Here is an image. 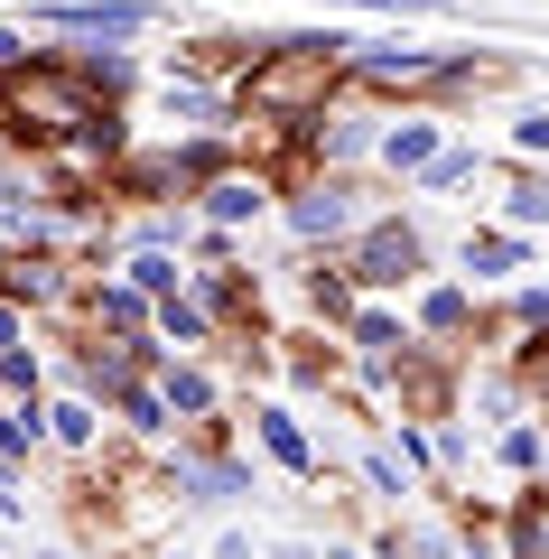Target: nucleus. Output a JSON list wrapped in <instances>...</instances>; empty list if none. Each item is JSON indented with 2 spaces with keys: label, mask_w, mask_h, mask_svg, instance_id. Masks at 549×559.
<instances>
[{
  "label": "nucleus",
  "mask_w": 549,
  "mask_h": 559,
  "mask_svg": "<svg viewBox=\"0 0 549 559\" xmlns=\"http://www.w3.org/2000/svg\"><path fill=\"white\" fill-rule=\"evenodd\" d=\"M94 112H112V103L84 94V84L57 66V47H38L28 66H10V75H0V140H28V150H65V140H75Z\"/></svg>",
  "instance_id": "1"
},
{
  "label": "nucleus",
  "mask_w": 549,
  "mask_h": 559,
  "mask_svg": "<svg viewBox=\"0 0 549 559\" xmlns=\"http://www.w3.org/2000/svg\"><path fill=\"white\" fill-rule=\"evenodd\" d=\"M345 289L354 299H401V289H419L429 280V234H419V215H373L363 234L345 242Z\"/></svg>",
  "instance_id": "2"
},
{
  "label": "nucleus",
  "mask_w": 549,
  "mask_h": 559,
  "mask_svg": "<svg viewBox=\"0 0 549 559\" xmlns=\"http://www.w3.org/2000/svg\"><path fill=\"white\" fill-rule=\"evenodd\" d=\"M373 215H382V205H373L363 178H326V168H317V178L279 187V224H289L298 252H335V242H354Z\"/></svg>",
  "instance_id": "3"
},
{
  "label": "nucleus",
  "mask_w": 549,
  "mask_h": 559,
  "mask_svg": "<svg viewBox=\"0 0 549 559\" xmlns=\"http://www.w3.org/2000/svg\"><path fill=\"white\" fill-rule=\"evenodd\" d=\"M168 20V0H28V20L38 38H75V47H131Z\"/></svg>",
  "instance_id": "4"
},
{
  "label": "nucleus",
  "mask_w": 549,
  "mask_h": 559,
  "mask_svg": "<svg viewBox=\"0 0 549 559\" xmlns=\"http://www.w3.org/2000/svg\"><path fill=\"white\" fill-rule=\"evenodd\" d=\"M215 439H224V419H215V429H187V439L168 448V495L205 503V513H224V503L252 495V457H224Z\"/></svg>",
  "instance_id": "5"
},
{
  "label": "nucleus",
  "mask_w": 549,
  "mask_h": 559,
  "mask_svg": "<svg viewBox=\"0 0 549 559\" xmlns=\"http://www.w3.org/2000/svg\"><path fill=\"white\" fill-rule=\"evenodd\" d=\"M447 140H456V121L438 112V103H419V112H382V140H373V168H382V178H401V187H410L419 168H429L438 150H447Z\"/></svg>",
  "instance_id": "6"
},
{
  "label": "nucleus",
  "mask_w": 549,
  "mask_h": 559,
  "mask_svg": "<svg viewBox=\"0 0 549 559\" xmlns=\"http://www.w3.org/2000/svg\"><path fill=\"white\" fill-rule=\"evenodd\" d=\"M279 205V178L271 168H224V178L196 187V224L205 234H234V224H261Z\"/></svg>",
  "instance_id": "7"
},
{
  "label": "nucleus",
  "mask_w": 549,
  "mask_h": 559,
  "mask_svg": "<svg viewBox=\"0 0 549 559\" xmlns=\"http://www.w3.org/2000/svg\"><path fill=\"white\" fill-rule=\"evenodd\" d=\"M401 318H410V345H456L475 326V289L466 280H419V299Z\"/></svg>",
  "instance_id": "8"
},
{
  "label": "nucleus",
  "mask_w": 549,
  "mask_h": 559,
  "mask_svg": "<svg viewBox=\"0 0 549 559\" xmlns=\"http://www.w3.org/2000/svg\"><path fill=\"white\" fill-rule=\"evenodd\" d=\"M522 271H530V242L503 234V224H475V234L456 242V280H466V289H503V280H522Z\"/></svg>",
  "instance_id": "9"
},
{
  "label": "nucleus",
  "mask_w": 549,
  "mask_h": 559,
  "mask_svg": "<svg viewBox=\"0 0 549 559\" xmlns=\"http://www.w3.org/2000/svg\"><path fill=\"white\" fill-rule=\"evenodd\" d=\"M0 299L20 308H75V280H65V261L57 252H10V271H0Z\"/></svg>",
  "instance_id": "10"
},
{
  "label": "nucleus",
  "mask_w": 549,
  "mask_h": 559,
  "mask_svg": "<svg viewBox=\"0 0 549 559\" xmlns=\"http://www.w3.org/2000/svg\"><path fill=\"white\" fill-rule=\"evenodd\" d=\"M150 392L158 401H168V419H177V429H215V373H205V364H187V355H168V364H158V373H150Z\"/></svg>",
  "instance_id": "11"
},
{
  "label": "nucleus",
  "mask_w": 549,
  "mask_h": 559,
  "mask_svg": "<svg viewBox=\"0 0 549 559\" xmlns=\"http://www.w3.org/2000/svg\"><path fill=\"white\" fill-rule=\"evenodd\" d=\"M252 439H261V457H271L279 476H298V485H308L317 466H326V457H317V439L298 429V411H289V401H261V411H252Z\"/></svg>",
  "instance_id": "12"
},
{
  "label": "nucleus",
  "mask_w": 549,
  "mask_h": 559,
  "mask_svg": "<svg viewBox=\"0 0 549 559\" xmlns=\"http://www.w3.org/2000/svg\"><path fill=\"white\" fill-rule=\"evenodd\" d=\"M75 308H84V326H94V336H112V345L150 336V308H140L112 271H103V280H84V289H75Z\"/></svg>",
  "instance_id": "13"
},
{
  "label": "nucleus",
  "mask_w": 549,
  "mask_h": 559,
  "mask_svg": "<svg viewBox=\"0 0 549 559\" xmlns=\"http://www.w3.org/2000/svg\"><path fill=\"white\" fill-rule=\"evenodd\" d=\"M345 345H354V364H392V355H410V318L392 299H363L345 318Z\"/></svg>",
  "instance_id": "14"
},
{
  "label": "nucleus",
  "mask_w": 549,
  "mask_h": 559,
  "mask_svg": "<svg viewBox=\"0 0 549 559\" xmlns=\"http://www.w3.org/2000/svg\"><path fill=\"white\" fill-rule=\"evenodd\" d=\"M150 336H158V345H168V355H196V345H215V336H224V326H215V318H205V308H196V299H187V289H177V299H158V308H150Z\"/></svg>",
  "instance_id": "15"
},
{
  "label": "nucleus",
  "mask_w": 549,
  "mask_h": 559,
  "mask_svg": "<svg viewBox=\"0 0 549 559\" xmlns=\"http://www.w3.org/2000/svg\"><path fill=\"white\" fill-rule=\"evenodd\" d=\"M112 280L131 289L140 308H158V299H177V289H187V261H177V252H121Z\"/></svg>",
  "instance_id": "16"
},
{
  "label": "nucleus",
  "mask_w": 549,
  "mask_h": 559,
  "mask_svg": "<svg viewBox=\"0 0 549 559\" xmlns=\"http://www.w3.org/2000/svg\"><path fill=\"white\" fill-rule=\"evenodd\" d=\"M475 178H485V150H475V140H447V150H438V159L410 178V197L438 205V197H456V187H475Z\"/></svg>",
  "instance_id": "17"
},
{
  "label": "nucleus",
  "mask_w": 549,
  "mask_h": 559,
  "mask_svg": "<svg viewBox=\"0 0 549 559\" xmlns=\"http://www.w3.org/2000/svg\"><path fill=\"white\" fill-rule=\"evenodd\" d=\"M298 299H308V318H326L335 336H345V318L363 308V299L345 289V271H326V261H298Z\"/></svg>",
  "instance_id": "18"
},
{
  "label": "nucleus",
  "mask_w": 549,
  "mask_h": 559,
  "mask_svg": "<svg viewBox=\"0 0 549 559\" xmlns=\"http://www.w3.org/2000/svg\"><path fill=\"white\" fill-rule=\"evenodd\" d=\"M540 224H549V178H540V168H512V187H503V234H540Z\"/></svg>",
  "instance_id": "19"
},
{
  "label": "nucleus",
  "mask_w": 549,
  "mask_h": 559,
  "mask_svg": "<svg viewBox=\"0 0 549 559\" xmlns=\"http://www.w3.org/2000/svg\"><path fill=\"white\" fill-rule=\"evenodd\" d=\"M493 457H503V476L512 485H540V419H503V429H493Z\"/></svg>",
  "instance_id": "20"
},
{
  "label": "nucleus",
  "mask_w": 549,
  "mask_h": 559,
  "mask_svg": "<svg viewBox=\"0 0 549 559\" xmlns=\"http://www.w3.org/2000/svg\"><path fill=\"white\" fill-rule=\"evenodd\" d=\"M47 448V401H0V457L20 466Z\"/></svg>",
  "instance_id": "21"
},
{
  "label": "nucleus",
  "mask_w": 549,
  "mask_h": 559,
  "mask_svg": "<svg viewBox=\"0 0 549 559\" xmlns=\"http://www.w3.org/2000/svg\"><path fill=\"white\" fill-rule=\"evenodd\" d=\"M103 411H112L121 429H140V439H168V429H177V419H168V401H158L150 382H121V392L103 401Z\"/></svg>",
  "instance_id": "22"
},
{
  "label": "nucleus",
  "mask_w": 549,
  "mask_h": 559,
  "mask_svg": "<svg viewBox=\"0 0 549 559\" xmlns=\"http://www.w3.org/2000/svg\"><path fill=\"white\" fill-rule=\"evenodd\" d=\"M47 439H57V448H75V457H94L103 411H94V401H75V392H65V401H47Z\"/></svg>",
  "instance_id": "23"
},
{
  "label": "nucleus",
  "mask_w": 549,
  "mask_h": 559,
  "mask_svg": "<svg viewBox=\"0 0 549 559\" xmlns=\"http://www.w3.org/2000/svg\"><path fill=\"white\" fill-rule=\"evenodd\" d=\"M512 159L522 168L549 159V103H512Z\"/></svg>",
  "instance_id": "24"
},
{
  "label": "nucleus",
  "mask_w": 549,
  "mask_h": 559,
  "mask_svg": "<svg viewBox=\"0 0 549 559\" xmlns=\"http://www.w3.org/2000/svg\"><path fill=\"white\" fill-rule=\"evenodd\" d=\"M308 10H382V20H456V0H308Z\"/></svg>",
  "instance_id": "25"
},
{
  "label": "nucleus",
  "mask_w": 549,
  "mask_h": 559,
  "mask_svg": "<svg viewBox=\"0 0 549 559\" xmlns=\"http://www.w3.org/2000/svg\"><path fill=\"white\" fill-rule=\"evenodd\" d=\"M503 318H512V336H522V345H540V326H549V289H540V280H512V308H503Z\"/></svg>",
  "instance_id": "26"
},
{
  "label": "nucleus",
  "mask_w": 549,
  "mask_h": 559,
  "mask_svg": "<svg viewBox=\"0 0 549 559\" xmlns=\"http://www.w3.org/2000/svg\"><path fill=\"white\" fill-rule=\"evenodd\" d=\"M112 197H177V178H168V150H150V159H131L112 178Z\"/></svg>",
  "instance_id": "27"
},
{
  "label": "nucleus",
  "mask_w": 549,
  "mask_h": 559,
  "mask_svg": "<svg viewBox=\"0 0 549 559\" xmlns=\"http://www.w3.org/2000/svg\"><path fill=\"white\" fill-rule=\"evenodd\" d=\"M38 373L47 364L28 355V345H10V355H0V401H38Z\"/></svg>",
  "instance_id": "28"
},
{
  "label": "nucleus",
  "mask_w": 549,
  "mask_h": 559,
  "mask_svg": "<svg viewBox=\"0 0 549 559\" xmlns=\"http://www.w3.org/2000/svg\"><path fill=\"white\" fill-rule=\"evenodd\" d=\"M363 485H373L382 503H401V495H410V476L392 466V448H363Z\"/></svg>",
  "instance_id": "29"
},
{
  "label": "nucleus",
  "mask_w": 549,
  "mask_h": 559,
  "mask_svg": "<svg viewBox=\"0 0 549 559\" xmlns=\"http://www.w3.org/2000/svg\"><path fill=\"white\" fill-rule=\"evenodd\" d=\"M28 57H38V47H28V28L0 20V75H10V66H28Z\"/></svg>",
  "instance_id": "30"
},
{
  "label": "nucleus",
  "mask_w": 549,
  "mask_h": 559,
  "mask_svg": "<svg viewBox=\"0 0 549 559\" xmlns=\"http://www.w3.org/2000/svg\"><path fill=\"white\" fill-rule=\"evenodd\" d=\"M289 373H298V382H326V373H335V345H326V355H317V345H308V355H289Z\"/></svg>",
  "instance_id": "31"
},
{
  "label": "nucleus",
  "mask_w": 549,
  "mask_h": 559,
  "mask_svg": "<svg viewBox=\"0 0 549 559\" xmlns=\"http://www.w3.org/2000/svg\"><path fill=\"white\" fill-rule=\"evenodd\" d=\"M10 345H28V318H20L10 299H0V355H10Z\"/></svg>",
  "instance_id": "32"
},
{
  "label": "nucleus",
  "mask_w": 549,
  "mask_h": 559,
  "mask_svg": "<svg viewBox=\"0 0 549 559\" xmlns=\"http://www.w3.org/2000/svg\"><path fill=\"white\" fill-rule=\"evenodd\" d=\"M261 559H326V550H317V540H271Z\"/></svg>",
  "instance_id": "33"
},
{
  "label": "nucleus",
  "mask_w": 549,
  "mask_h": 559,
  "mask_svg": "<svg viewBox=\"0 0 549 559\" xmlns=\"http://www.w3.org/2000/svg\"><path fill=\"white\" fill-rule=\"evenodd\" d=\"M456 559H503V550H493L485 532H456Z\"/></svg>",
  "instance_id": "34"
},
{
  "label": "nucleus",
  "mask_w": 549,
  "mask_h": 559,
  "mask_svg": "<svg viewBox=\"0 0 549 559\" xmlns=\"http://www.w3.org/2000/svg\"><path fill=\"white\" fill-rule=\"evenodd\" d=\"M215 559H261V550H252L242 532H224V540H215Z\"/></svg>",
  "instance_id": "35"
},
{
  "label": "nucleus",
  "mask_w": 549,
  "mask_h": 559,
  "mask_svg": "<svg viewBox=\"0 0 549 559\" xmlns=\"http://www.w3.org/2000/svg\"><path fill=\"white\" fill-rule=\"evenodd\" d=\"M38 559H84V550H38Z\"/></svg>",
  "instance_id": "36"
},
{
  "label": "nucleus",
  "mask_w": 549,
  "mask_h": 559,
  "mask_svg": "<svg viewBox=\"0 0 549 559\" xmlns=\"http://www.w3.org/2000/svg\"><path fill=\"white\" fill-rule=\"evenodd\" d=\"M0 271H10V242H0Z\"/></svg>",
  "instance_id": "37"
},
{
  "label": "nucleus",
  "mask_w": 549,
  "mask_h": 559,
  "mask_svg": "<svg viewBox=\"0 0 549 559\" xmlns=\"http://www.w3.org/2000/svg\"><path fill=\"white\" fill-rule=\"evenodd\" d=\"M158 559H187V550H158Z\"/></svg>",
  "instance_id": "38"
}]
</instances>
